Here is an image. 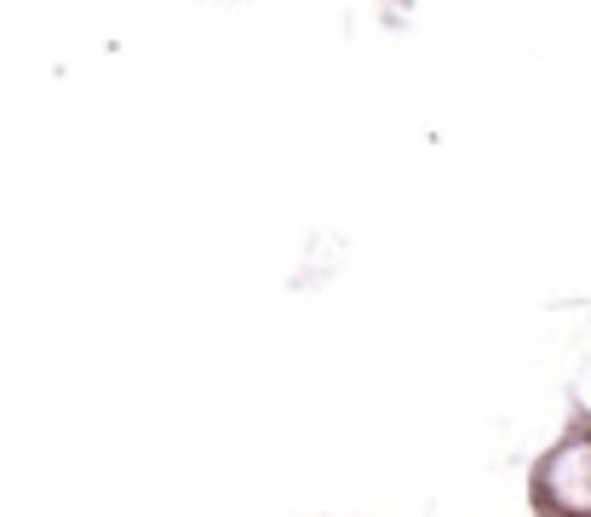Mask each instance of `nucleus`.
<instances>
[]
</instances>
